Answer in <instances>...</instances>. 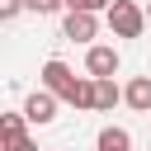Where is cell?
<instances>
[{
	"mask_svg": "<svg viewBox=\"0 0 151 151\" xmlns=\"http://www.w3.org/2000/svg\"><path fill=\"white\" fill-rule=\"evenodd\" d=\"M42 85H47L61 104H71V109H80V113H94V76H76L61 57H47V61H42Z\"/></svg>",
	"mask_w": 151,
	"mask_h": 151,
	"instance_id": "obj_1",
	"label": "cell"
},
{
	"mask_svg": "<svg viewBox=\"0 0 151 151\" xmlns=\"http://www.w3.org/2000/svg\"><path fill=\"white\" fill-rule=\"evenodd\" d=\"M104 24L113 28V38H142L151 19H146V9H142L137 0H113L109 14H104Z\"/></svg>",
	"mask_w": 151,
	"mask_h": 151,
	"instance_id": "obj_2",
	"label": "cell"
},
{
	"mask_svg": "<svg viewBox=\"0 0 151 151\" xmlns=\"http://www.w3.org/2000/svg\"><path fill=\"white\" fill-rule=\"evenodd\" d=\"M94 33H99V14H90V9H66V19H61V38H66V42H94Z\"/></svg>",
	"mask_w": 151,
	"mask_h": 151,
	"instance_id": "obj_3",
	"label": "cell"
},
{
	"mask_svg": "<svg viewBox=\"0 0 151 151\" xmlns=\"http://www.w3.org/2000/svg\"><path fill=\"white\" fill-rule=\"evenodd\" d=\"M57 104H61V99H57V94L42 85V90H33V94L24 99V118H28L33 127H47V123L57 118Z\"/></svg>",
	"mask_w": 151,
	"mask_h": 151,
	"instance_id": "obj_4",
	"label": "cell"
},
{
	"mask_svg": "<svg viewBox=\"0 0 151 151\" xmlns=\"http://www.w3.org/2000/svg\"><path fill=\"white\" fill-rule=\"evenodd\" d=\"M118 66H123L118 47H104V42H90V52H85V76H118Z\"/></svg>",
	"mask_w": 151,
	"mask_h": 151,
	"instance_id": "obj_5",
	"label": "cell"
},
{
	"mask_svg": "<svg viewBox=\"0 0 151 151\" xmlns=\"http://www.w3.org/2000/svg\"><path fill=\"white\" fill-rule=\"evenodd\" d=\"M123 104L137 109V113H151V76H132L123 85Z\"/></svg>",
	"mask_w": 151,
	"mask_h": 151,
	"instance_id": "obj_6",
	"label": "cell"
},
{
	"mask_svg": "<svg viewBox=\"0 0 151 151\" xmlns=\"http://www.w3.org/2000/svg\"><path fill=\"white\" fill-rule=\"evenodd\" d=\"M113 104H123V90L113 76H94V113H109Z\"/></svg>",
	"mask_w": 151,
	"mask_h": 151,
	"instance_id": "obj_7",
	"label": "cell"
},
{
	"mask_svg": "<svg viewBox=\"0 0 151 151\" xmlns=\"http://www.w3.org/2000/svg\"><path fill=\"white\" fill-rule=\"evenodd\" d=\"M94 151H132V132L127 127H99V137H94Z\"/></svg>",
	"mask_w": 151,
	"mask_h": 151,
	"instance_id": "obj_8",
	"label": "cell"
},
{
	"mask_svg": "<svg viewBox=\"0 0 151 151\" xmlns=\"http://www.w3.org/2000/svg\"><path fill=\"white\" fill-rule=\"evenodd\" d=\"M24 132H28V118H24V109H19V113H0V142H5V146H9V142H19Z\"/></svg>",
	"mask_w": 151,
	"mask_h": 151,
	"instance_id": "obj_9",
	"label": "cell"
},
{
	"mask_svg": "<svg viewBox=\"0 0 151 151\" xmlns=\"http://www.w3.org/2000/svg\"><path fill=\"white\" fill-rule=\"evenodd\" d=\"M113 0H66V9H90V14H109Z\"/></svg>",
	"mask_w": 151,
	"mask_h": 151,
	"instance_id": "obj_10",
	"label": "cell"
},
{
	"mask_svg": "<svg viewBox=\"0 0 151 151\" xmlns=\"http://www.w3.org/2000/svg\"><path fill=\"white\" fill-rule=\"evenodd\" d=\"M24 9H28L24 0H0V24H9V19H19Z\"/></svg>",
	"mask_w": 151,
	"mask_h": 151,
	"instance_id": "obj_11",
	"label": "cell"
},
{
	"mask_svg": "<svg viewBox=\"0 0 151 151\" xmlns=\"http://www.w3.org/2000/svg\"><path fill=\"white\" fill-rule=\"evenodd\" d=\"M24 5H28L33 14H57V9L66 5V0H24Z\"/></svg>",
	"mask_w": 151,
	"mask_h": 151,
	"instance_id": "obj_12",
	"label": "cell"
},
{
	"mask_svg": "<svg viewBox=\"0 0 151 151\" xmlns=\"http://www.w3.org/2000/svg\"><path fill=\"white\" fill-rule=\"evenodd\" d=\"M5 151H38V142H33V137H28V132H24V137H19V142H9V146H5Z\"/></svg>",
	"mask_w": 151,
	"mask_h": 151,
	"instance_id": "obj_13",
	"label": "cell"
},
{
	"mask_svg": "<svg viewBox=\"0 0 151 151\" xmlns=\"http://www.w3.org/2000/svg\"><path fill=\"white\" fill-rule=\"evenodd\" d=\"M146 19H151V5H146Z\"/></svg>",
	"mask_w": 151,
	"mask_h": 151,
	"instance_id": "obj_14",
	"label": "cell"
}]
</instances>
